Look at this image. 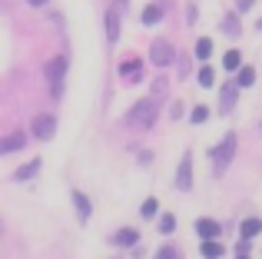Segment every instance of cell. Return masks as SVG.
<instances>
[{
	"instance_id": "6da1fadb",
	"label": "cell",
	"mask_w": 262,
	"mask_h": 259,
	"mask_svg": "<svg viewBox=\"0 0 262 259\" xmlns=\"http://www.w3.org/2000/svg\"><path fill=\"white\" fill-rule=\"evenodd\" d=\"M156 117H160V103H156V97H146V100H140V103L129 110V126L133 130H149L156 123Z\"/></svg>"
},
{
	"instance_id": "7a4b0ae2",
	"label": "cell",
	"mask_w": 262,
	"mask_h": 259,
	"mask_svg": "<svg viewBox=\"0 0 262 259\" xmlns=\"http://www.w3.org/2000/svg\"><path fill=\"white\" fill-rule=\"evenodd\" d=\"M232 153H236V133H226L223 143H219V146L209 153L212 156V169H216V173H223V169L232 163Z\"/></svg>"
},
{
	"instance_id": "3957f363",
	"label": "cell",
	"mask_w": 262,
	"mask_h": 259,
	"mask_svg": "<svg viewBox=\"0 0 262 259\" xmlns=\"http://www.w3.org/2000/svg\"><path fill=\"white\" fill-rule=\"evenodd\" d=\"M149 60H153L156 67H169L176 60V50L169 40H153V47H149Z\"/></svg>"
},
{
	"instance_id": "277c9868",
	"label": "cell",
	"mask_w": 262,
	"mask_h": 259,
	"mask_svg": "<svg viewBox=\"0 0 262 259\" xmlns=\"http://www.w3.org/2000/svg\"><path fill=\"white\" fill-rule=\"evenodd\" d=\"M176 189H179V193H189V189H192V156H189V153H183V160H179Z\"/></svg>"
},
{
	"instance_id": "5b68a950",
	"label": "cell",
	"mask_w": 262,
	"mask_h": 259,
	"mask_svg": "<svg viewBox=\"0 0 262 259\" xmlns=\"http://www.w3.org/2000/svg\"><path fill=\"white\" fill-rule=\"evenodd\" d=\"M67 77V57H53L50 63H47V80H50L53 93H60V83H63Z\"/></svg>"
},
{
	"instance_id": "8992f818",
	"label": "cell",
	"mask_w": 262,
	"mask_h": 259,
	"mask_svg": "<svg viewBox=\"0 0 262 259\" xmlns=\"http://www.w3.org/2000/svg\"><path fill=\"white\" fill-rule=\"evenodd\" d=\"M53 133H57V117L40 113V117L33 120V136H37V140H53Z\"/></svg>"
},
{
	"instance_id": "52a82bcc",
	"label": "cell",
	"mask_w": 262,
	"mask_h": 259,
	"mask_svg": "<svg viewBox=\"0 0 262 259\" xmlns=\"http://www.w3.org/2000/svg\"><path fill=\"white\" fill-rule=\"evenodd\" d=\"M196 233H199V240H219V233H223V226H219L216 220H209V216H203V220H196Z\"/></svg>"
},
{
	"instance_id": "ba28073f",
	"label": "cell",
	"mask_w": 262,
	"mask_h": 259,
	"mask_svg": "<svg viewBox=\"0 0 262 259\" xmlns=\"http://www.w3.org/2000/svg\"><path fill=\"white\" fill-rule=\"evenodd\" d=\"M120 73H123V80H129V83L143 80V60H140V57H129V60H123V63H120Z\"/></svg>"
},
{
	"instance_id": "9c48e42d",
	"label": "cell",
	"mask_w": 262,
	"mask_h": 259,
	"mask_svg": "<svg viewBox=\"0 0 262 259\" xmlns=\"http://www.w3.org/2000/svg\"><path fill=\"white\" fill-rule=\"evenodd\" d=\"M236 97H239V87H236V83H226L223 90H219V100H223V103H219V110L229 113L232 106H236Z\"/></svg>"
},
{
	"instance_id": "30bf717a",
	"label": "cell",
	"mask_w": 262,
	"mask_h": 259,
	"mask_svg": "<svg viewBox=\"0 0 262 259\" xmlns=\"http://www.w3.org/2000/svg\"><path fill=\"white\" fill-rule=\"evenodd\" d=\"M24 143H27V136H24V133H10V136H4V140H0V156L13 153V149H24Z\"/></svg>"
},
{
	"instance_id": "8fae6325",
	"label": "cell",
	"mask_w": 262,
	"mask_h": 259,
	"mask_svg": "<svg viewBox=\"0 0 262 259\" xmlns=\"http://www.w3.org/2000/svg\"><path fill=\"white\" fill-rule=\"evenodd\" d=\"M239 233H243V240H256V236L262 233V220H259V216H249V220H243Z\"/></svg>"
},
{
	"instance_id": "7c38bea8",
	"label": "cell",
	"mask_w": 262,
	"mask_h": 259,
	"mask_svg": "<svg viewBox=\"0 0 262 259\" xmlns=\"http://www.w3.org/2000/svg\"><path fill=\"white\" fill-rule=\"evenodd\" d=\"M106 40H110V44L120 40V13H116V10H106Z\"/></svg>"
},
{
	"instance_id": "4fadbf2b",
	"label": "cell",
	"mask_w": 262,
	"mask_h": 259,
	"mask_svg": "<svg viewBox=\"0 0 262 259\" xmlns=\"http://www.w3.org/2000/svg\"><path fill=\"white\" fill-rule=\"evenodd\" d=\"M37 173H40V160H30V163H24V166L13 173V180H17V183H27L30 176H37Z\"/></svg>"
},
{
	"instance_id": "5bb4252c",
	"label": "cell",
	"mask_w": 262,
	"mask_h": 259,
	"mask_svg": "<svg viewBox=\"0 0 262 259\" xmlns=\"http://www.w3.org/2000/svg\"><path fill=\"white\" fill-rule=\"evenodd\" d=\"M113 243H116V246H136V243H140V233L126 226V229H120V233L113 236Z\"/></svg>"
},
{
	"instance_id": "9a60e30c",
	"label": "cell",
	"mask_w": 262,
	"mask_h": 259,
	"mask_svg": "<svg viewBox=\"0 0 262 259\" xmlns=\"http://www.w3.org/2000/svg\"><path fill=\"white\" fill-rule=\"evenodd\" d=\"M73 206H77V216H80V220H90V213H93V206H90V200H86V196L83 193H73Z\"/></svg>"
},
{
	"instance_id": "2e32d148",
	"label": "cell",
	"mask_w": 262,
	"mask_h": 259,
	"mask_svg": "<svg viewBox=\"0 0 262 259\" xmlns=\"http://www.w3.org/2000/svg\"><path fill=\"white\" fill-rule=\"evenodd\" d=\"M160 20H163V7L160 4H149L146 10H143V24H146V27H156Z\"/></svg>"
},
{
	"instance_id": "e0dca14e",
	"label": "cell",
	"mask_w": 262,
	"mask_h": 259,
	"mask_svg": "<svg viewBox=\"0 0 262 259\" xmlns=\"http://www.w3.org/2000/svg\"><path fill=\"white\" fill-rule=\"evenodd\" d=\"M223 256V243L219 240H206L203 243V259H219Z\"/></svg>"
},
{
	"instance_id": "ac0fdd59",
	"label": "cell",
	"mask_w": 262,
	"mask_h": 259,
	"mask_svg": "<svg viewBox=\"0 0 262 259\" xmlns=\"http://www.w3.org/2000/svg\"><path fill=\"white\" fill-rule=\"evenodd\" d=\"M239 77H236V87H252L256 83V70H252V67H239Z\"/></svg>"
},
{
	"instance_id": "d6986e66",
	"label": "cell",
	"mask_w": 262,
	"mask_h": 259,
	"mask_svg": "<svg viewBox=\"0 0 262 259\" xmlns=\"http://www.w3.org/2000/svg\"><path fill=\"white\" fill-rule=\"evenodd\" d=\"M196 57H199V60H209V57H212V40H209V37H199V40H196Z\"/></svg>"
},
{
	"instance_id": "ffe728a7",
	"label": "cell",
	"mask_w": 262,
	"mask_h": 259,
	"mask_svg": "<svg viewBox=\"0 0 262 259\" xmlns=\"http://www.w3.org/2000/svg\"><path fill=\"white\" fill-rule=\"evenodd\" d=\"M223 67H226V70H239V67H243V57H239V50H229V53H226V57H223Z\"/></svg>"
},
{
	"instance_id": "44dd1931",
	"label": "cell",
	"mask_w": 262,
	"mask_h": 259,
	"mask_svg": "<svg viewBox=\"0 0 262 259\" xmlns=\"http://www.w3.org/2000/svg\"><path fill=\"white\" fill-rule=\"evenodd\" d=\"M223 33H229V37H239V17H236V13H229V17L223 20Z\"/></svg>"
},
{
	"instance_id": "7402d4cb",
	"label": "cell",
	"mask_w": 262,
	"mask_h": 259,
	"mask_svg": "<svg viewBox=\"0 0 262 259\" xmlns=\"http://www.w3.org/2000/svg\"><path fill=\"white\" fill-rule=\"evenodd\" d=\"M140 213H143V216H146V220H153V216H156V213H160V203H156V200H153V196H149V200H143V206H140Z\"/></svg>"
},
{
	"instance_id": "603a6c76",
	"label": "cell",
	"mask_w": 262,
	"mask_h": 259,
	"mask_svg": "<svg viewBox=\"0 0 262 259\" xmlns=\"http://www.w3.org/2000/svg\"><path fill=\"white\" fill-rule=\"evenodd\" d=\"M199 87H203V90H209L212 83H216V77H212V67H203V70H199Z\"/></svg>"
},
{
	"instance_id": "cb8c5ba5",
	"label": "cell",
	"mask_w": 262,
	"mask_h": 259,
	"mask_svg": "<svg viewBox=\"0 0 262 259\" xmlns=\"http://www.w3.org/2000/svg\"><path fill=\"white\" fill-rule=\"evenodd\" d=\"M173 229H176V216L163 213V216H160V233H163V236H169V233H173Z\"/></svg>"
},
{
	"instance_id": "d4e9b609",
	"label": "cell",
	"mask_w": 262,
	"mask_h": 259,
	"mask_svg": "<svg viewBox=\"0 0 262 259\" xmlns=\"http://www.w3.org/2000/svg\"><path fill=\"white\" fill-rule=\"evenodd\" d=\"M156 259H183V253L176 246H160L156 249Z\"/></svg>"
},
{
	"instance_id": "484cf974",
	"label": "cell",
	"mask_w": 262,
	"mask_h": 259,
	"mask_svg": "<svg viewBox=\"0 0 262 259\" xmlns=\"http://www.w3.org/2000/svg\"><path fill=\"white\" fill-rule=\"evenodd\" d=\"M206 120H209V110H206V106H196V110L189 113V123H196V126L206 123Z\"/></svg>"
},
{
	"instance_id": "4316f807",
	"label": "cell",
	"mask_w": 262,
	"mask_h": 259,
	"mask_svg": "<svg viewBox=\"0 0 262 259\" xmlns=\"http://www.w3.org/2000/svg\"><path fill=\"white\" fill-rule=\"evenodd\" d=\"M249 7H252V0H239V4H236V10L243 13V10H249Z\"/></svg>"
},
{
	"instance_id": "83f0119b",
	"label": "cell",
	"mask_w": 262,
	"mask_h": 259,
	"mask_svg": "<svg viewBox=\"0 0 262 259\" xmlns=\"http://www.w3.org/2000/svg\"><path fill=\"white\" fill-rule=\"evenodd\" d=\"M27 4H33V7H43V4H47V0H27Z\"/></svg>"
},
{
	"instance_id": "f1b7e54d",
	"label": "cell",
	"mask_w": 262,
	"mask_h": 259,
	"mask_svg": "<svg viewBox=\"0 0 262 259\" xmlns=\"http://www.w3.org/2000/svg\"><path fill=\"white\" fill-rule=\"evenodd\" d=\"M236 259H249V253H243V256H236Z\"/></svg>"
},
{
	"instance_id": "f546056e",
	"label": "cell",
	"mask_w": 262,
	"mask_h": 259,
	"mask_svg": "<svg viewBox=\"0 0 262 259\" xmlns=\"http://www.w3.org/2000/svg\"><path fill=\"white\" fill-rule=\"evenodd\" d=\"M256 27H259V30H262V20H259V24H256Z\"/></svg>"
}]
</instances>
